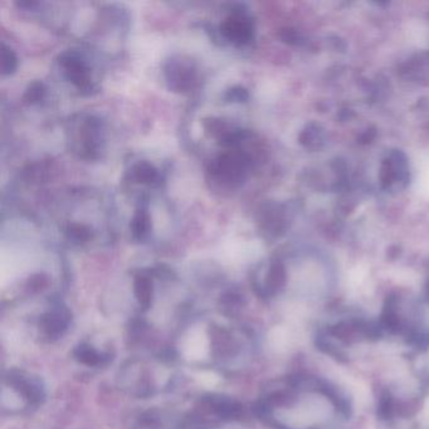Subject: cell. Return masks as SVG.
Returning a JSON list of instances; mask_svg holds the SVG:
<instances>
[{"mask_svg":"<svg viewBox=\"0 0 429 429\" xmlns=\"http://www.w3.org/2000/svg\"><path fill=\"white\" fill-rule=\"evenodd\" d=\"M220 32L233 43L247 44L254 37V24L243 11H234L222 23Z\"/></svg>","mask_w":429,"mask_h":429,"instance_id":"obj_1","label":"cell"},{"mask_svg":"<svg viewBox=\"0 0 429 429\" xmlns=\"http://www.w3.org/2000/svg\"><path fill=\"white\" fill-rule=\"evenodd\" d=\"M166 82L170 89L176 92H185L192 89L197 81L194 67L185 61H170L165 68Z\"/></svg>","mask_w":429,"mask_h":429,"instance_id":"obj_2","label":"cell"},{"mask_svg":"<svg viewBox=\"0 0 429 429\" xmlns=\"http://www.w3.org/2000/svg\"><path fill=\"white\" fill-rule=\"evenodd\" d=\"M249 159L242 153H229L219 156L213 164V173L226 178L227 180H241L247 170Z\"/></svg>","mask_w":429,"mask_h":429,"instance_id":"obj_3","label":"cell"},{"mask_svg":"<svg viewBox=\"0 0 429 429\" xmlns=\"http://www.w3.org/2000/svg\"><path fill=\"white\" fill-rule=\"evenodd\" d=\"M60 60L62 67L65 68L67 80L73 83L78 89L87 91L88 88L91 87L88 78V67L86 62L81 58V55L68 50L62 53Z\"/></svg>","mask_w":429,"mask_h":429,"instance_id":"obj_4","label":"cell"},{"mask_svg":"<svg viewBox=\"0 0 429 429\" xmlns=\"http://www.w3.org/2000/svg\"><path fill=\"white\" fill-rule=\"evenodd\" d=\"M132 178L140 184L156 185L160 180V174L153 164L148 161H140L132 168Z\"/></svg>","mask_w":429,"mask_h":429,"instance_id":"obj_5","label":"cell"},{"mask_svg":"<svg viewBox=\"0 0 429 429\" xmlns=\"http://www.w3.org/2000/svg\"><path fill=\"white\" fill-rule=\"evenodd\" d=\"M150 229V218L148 212L143 208H139L135 214L132 217L131 223H130V231L134 239L141 241L145 237L148 236Z\"/></svg>","mask_w":429,"mask_h":429,"instance_id":"obj_6","label":"cell"},{"mask_svg":"<svg viewBox=\"0 0 429 429\" xmlns=\"http://www.w3.org/2000/svg\"><path fill=\"white\" fill-rule=\"evenodd\" d=\"M18 67L17 55L8 45L1 44V55H0V72L3 76L14 73Z\"/></svg>","mask_w":429,"mask_h":429,"instance_id":"obj_7","label":"cell"},{"mask_svg":"<svg viewBox=\"0 0 429 429\" xmlns=\"http://www.w3.org/2000/svg\"><path fill=\"white\" fill-rule=\"evenodd\" d=\"M66 236L76 243L87 242L88 239L92 237V231L85 224L71 223L67 226Z\"/></svg>","mask_w":429,"mask_h":429,"instance_id":"obj_8","label":"cell"},{"mask_svg":"<svg viewBox=\"0 0 429 429\" xmlns=\"http://www.w3.org/2000/svg\"><path fill=\"white\" fill-rule=\"evenodd\" d=\"M45 96V87L42 82L39 81H34L28 86L26 92L23 94V101L34 105V104H38Z\"/></svg>","mask_w":429,"mask_h":429,"instance_id":"obj_9","label":"cell"},{"mask_svg":"<svg viewBox=\"0 0 429 429\" xmlns=\"http://www.w3.org/2000/svg\"><path fill=\"white\" fill-rule=\"evenodd\" d=\"M224 97L229 102H246L248 97H249V94H248V91L246 88L241 87V86H234V87L229 88L227 91Z\"/></svg>","mask_w":429,"mask_h":429,"instance_id":"obj_10","label":"cell"},{"mask_svg":"<svg viewBox=\"0 0 429 429\" xmlns=\"http://www.w3.org/2000/svg\"><path fill=\"white\" fill-rule=\"evenodd\" d=\"M18 6L21 8H26V9H31L32 6H37V3H34V1H21V3H18Z\"/></svg>","mask_w":429,"mask_h":429,"instance_id":"obj_11","label":"cell"}]
</instances>
